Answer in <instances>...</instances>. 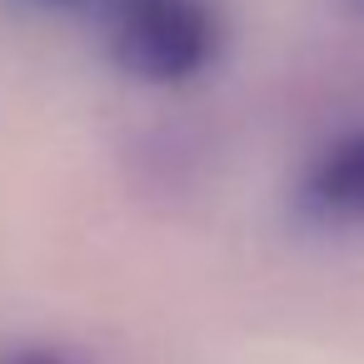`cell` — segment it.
<instances>
[{"label":"cell","mask_w":364,"mask_h":364,"mask_svg":"<svg viewBox=\"0 0 364 364\" xmlns=\"http://www.w3.org/2000/svg\"><path fill=\"white\" fill-rule=\"evenodd\" d=\"M11 364H65V359H55V354H21V359H11Z\"/></svg>","instance_id":"3"},{"label":"cell","mask_w":364,"mask_h":364,"mask_svg":"<svg viewBox=\"0 0 364 364\" xmlns=\"http://www.w3.org/2000/svg\"><path fill=\"white\" fill-rule=\"evenodd\" d=\"M294 205L309 225L339 230V235H364V125L329 140L309 170L299 175Z\"/></svg>","instance_id":"2"},{"label":"cell","mask_w":364,"mask_h":364,"mask_svg":"<svg viewBox=\"0 0 364 364\" xmlns=\"http://www.w3.org/2000/svg\"><path fill=\"white\" fill-rule=\"evenodd\" d=\"M115 60L140 80H190L220 50V21L210 0H105Z\"/></svg>","instance_id":"1"},{"label":"cell","mask_w":364,"mask_h":364,"mask_svg":"<svg viewBox=\"0 0 364 364\" xmlns=\"http://www.w3.org/2000/svg\"><path fill=\"white\" fill-rule=\"evenodd\" d=\"M359 6H364V0H359Z\"/></svg>","instance_id":"5"},{"label":"cell","mask_w":364,"mask_h":364,"mask_svg":"<svg viewBox=\"0 0 364 364\" xmlns=\"http://www.w3.org/2000/svg\"><path fill=\"white\" fill-rule=\"evenodd\" d=\"M60 6H65V0H60Z\"/></svg>","instance_id":"4"}]
</instances>
